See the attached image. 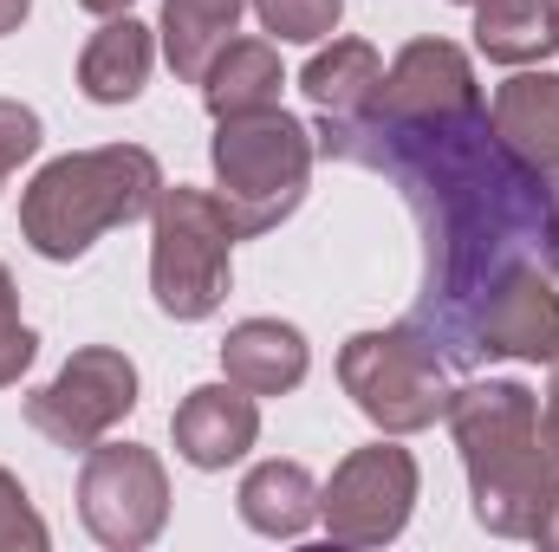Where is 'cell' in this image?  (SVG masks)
Instances as JSON below:
<instances>
[{
	"label": "cell",
	"instance_id": "cell-1",
	"mask_svg": "<svg viewBox=\"0 0 559 552\" xmlns=\"http://www.w3.org/2000/svg\"><path fill=\"white\" fill-rule=\"evenodd\" d=\"M319 156L378 169L404 189L423 235V286H417V325L449 364H475L468 325L488 286L527 261V248L547 241V202L554 176L527 169L508 143L495 137L488 105L462 118H319Z\"/></svg>",
	"mask_w": 559,
	"mask_h": 552
},
{
	"label": "cell",
	"instance_id": "cell-2",
	"mask_svg": "<svg viewBox=\"0 0 559 552\" xmlns=\"http://www.w3.org/2000/svg\"><path fill=\"white\" fill-rule=\"evenodd\" d=\"M449 429L468 468L475 520L495 540H534L540 514L559 494V455L540 435V397L514 377L462 384L449 404Z\"/></svg>",
	"mask_w": 559,
	"mask_h": 552
},
{
	"label": "cell",
	"instance_id": "cell-3",
	"mask_svg": "<svg viewBox=\"0 0 559 552\" xmlns=\"http://www.w3.org/2000/svg\"><path fill=\"white\" fill-rule=\"evenodd\" d=\"M163 169L143 143H105V149H72L46 163L26 195H20V235L39 261H79L98 235L124 228L156 208Z\"/></svg>",
	"mask_w": 559,
	"mask_h": 552
},
{
	"label": "cell",
	"instance_id": "cell-4",
	"mask_svg": "<svg viewBox=\"0 0 559 552\" xmlns=\"http://www.w3.org/2000/svg\"><path fill=\"white\" fill-rule=\"evenodd\" d=\"M209 156H215V182H222L215 195H222L235 235L254 241V235L280 228V221L306 202V176H312L319 143H312V131H306L293 111L267 105V111L222 118Z\"/></svg>",
	"mask_w": 559,
	"mask_h": 552
},
{
	"label": "cell",
	"instance_id": "cell-5",
	"mask_svg": "<svg viewBox=\"0 0 559 552\" xmlns=\"http://www.w3.org/2000/svg\"><path fill=\"white\" fill-rule=\"evenodd\" d=\"M235 221L222 195L209 189H163L150 208V292L169 319L195 325L228 299V267H235Z\"/></svg>",
	"mask_w": 559,
	"mask_h": 552
},
{
	"label": "cell",
	"instance_id": "cell-6",
	"mask_svg": "<svg viewBox=\"0 0 559 552\" xmlns=\"http://www.w3.org/2000/svg\"><path fill=\"white\" fill-rule=\"evenodd\" d=\"M338 384L358 404L365 422H378L384 435H417L429 422H442L455 404L449 384V358L423 338L417 325H391V332H358L338 351Z\"/></svg>",
	"mask_w": 559,
	"mask_h": 552
},
{
	"label": "cell",
	"instance_id": "cell-7",
	"mask_svg": "<svg viewBox=\"0 0 559 552\" xmlns=\"http://www.w3.org/2000/svg\"><path fill=\"white\" fill-rule=\"evenodd\" d=\"M79 520L98 547L138 552L163 533L169 520V475L156 461V448L138 442H98L85 448L79 468Z\"/></svg>",
	"mask_w": 559,
	"mask_h": 552
},
{
	"label": "cell",
	"instance_id": "cell-8",
	"mask_svg": "<svg viewBox=\"0 0 559 552\" xmlns=\"http://www.w3.org/2000/svg\"><path fill=\"white\" fill-rule=\"evenodd\" d=\"M417 507V455L397 442L352 448L319 488V520L338 547H384L411 527Z\"/></svg>",
	"mask_w": 559,
	"mask_h": 552
},
{
	"label": "cell",
	"instance_id": "cell-9",
	"mask_svg": "<svg viewBox=\"0 0 559 552\" xmlns=\"http://www.w3.org/2000/svg\"><path fill=\"white\" fill-rule=\"evenodd\" d=\"M131 410H138V364L118 345L72 351L66 371L26 397V422L59 448H98Z\"/></svg>",
	"mask_w": 559,
	"mask_h": 552
},
{
	"label": "cell",
	"instance_id": "cell-10",
	"mask_svg": "<svg viewBox=\"0 0 559 552\" xmlns=\"http://www.w3.org/2000/svg\"><path fill=\"white\" fill-rule=\"evenodd\" d=\"M475 358H521V364H559V292L534 261H514L488 286L468 325Z\"/></svg>",
	"mask_w": 559,
	"mask_h": 552
},
{
	"label": "cell",
	"instance_id": "cell-11",
	"mask_svg": "<svg viewBox=\"0 0 559 552\" xmlns=\"http://www.w3.org/2000/svg\"><path fill=\"white\" fill-rule=\"evenodd\" d=\"M462 111H481V85L468 72V52L449 39H411L371 98V118H397V124L462 118Z\"/></svg>",
	"mask_w": 559,
	"mask_h": 552
},
{
	"label": "cell",
	"instance_id": "cell-12",
	"mask_svg": "<svg viewBox=\"0 0 559 552\" xmlns=\"http://www.w3.org/2000/svg\"><path fill=\"white\" fill-rule=\"evenodd\" d=\"M169 435H176V455L202 475L215 468H235L254 442H261V404L241 391V384H202L189 391L176 416H169Z\"/></svg>",
	"mask_w": 559,
	"mask_h": 552
},
{
	"label": "cell",
	"instance_id": "cell-13",
	"mask_svg": "<svg viewBox=\"0 0 559 552\" xmlns=\"http://www.w3.org/2000/svg\"><path fill=\"white\" fill-rule=\"evenodd\" d=\"M488 124H495V137L508 143L527 169L559 176V72L521 65L508 85H495Z\"/></svg>",
	"mask_w": 559,
	"mask_h": 552
},
{
	"label": "cell",
	"instance_id": "cell-14",
	"mask_svg": "<svg viewBox=\"0 0 559 552\" xmlns=\"http://www.w3.org/2000/svg\"><path fill=\"white\" fill-rule=\"evenodd\" d=\"M222 371H228V384H241L248 397H286V391H299L306 371H312L306 332L286 325V319H241V325L222 338Z\"/></svg>",
	"mask_w": 559,
	"mask_h": 552
},
{
	"label": "cell",
	"instance_id": "cell-15",
	"mask_svg": "<svg viewBox=\"0 0 559 552\" xmlns=\"http://www.w3.org/2000/svg\"><path fill=\"white\" fill-rule=\"evenodd\" d=\"M150 65H156L150 26L131 20V13H118V20H105V26L92 33V46H85V59H79V92H85L92 105H131L143 85H150Z\"/></svg>",
	"mask_w": 559,
	"mask_h": 552
},
{
	"label": "cell",
	"instance_id": "cell-16",
	"mask_svg": "<svg viewBox=\"0 0 559 552\" xmlns=\"http://www.w3.org/2000/svg\"><path fill=\"white\" fill-rule=\"evenodd\" d=\"M280 85H286V72H280V52L267 39H228L202 72V105L222 124V118L280 105Z\"/></svg>",
	"mask_w": 559,
	"mask_h": 552
},
{
	"label": "cell",
	"instance_id": "cell-17",
	"mask_svg": "<svg viewBox=\"0 0 559 552\" xmlns=\"http://www.w3.org/2000/svg\"><path fill=\"white\" fill-rule=\"evenodd\" d=\"M378 85H384V59L365 39H332L299 72V92L312 98L319 118H358V111H371Z\"/></svg>",
	"mask_w": 559,
	"mask_h": 552
},
{
	"label": "cell",
	"instance_id": "cell-18",
	"mask_svg": "<svg viewBox=\"0 0 559 552\" xmlns=\"http://www.w3.org/2000/svg\"><path fill=\"white\" fill-rule=\"evenodd\" d=\"M241 520L267 540H299L312 520H319V481L299 468V461H261L248 468L241 481Z\"/></svg>",
	"mask_w": 559,
	"mask_h": 552
},
{
	"label": "cell",
	"instance_id": "cell-19",
	"mask_svg": "<svg viewBox=\"0 0 559 552\" xmlns=\"http://www.w3.org/2000/svg\"><path fill=\"white\" fill-rule=\"evenodd\" d=\"M254 0H163V59L182 85H202L209 59L228 46Z\"/></svg>",
	"mask_w": 559,
	"mask_h": 552
},
{
	"label": "cell",
	"instance_id": "cell-20",
	"mask_svg": "<svg viewBox=\"0 0 559 552\" xmlns=\"http://www.w3.org/2000/svg\"><path fill=\"white\" fill-rule=\"evenodd\" d=\"M475 46L495 65H540L559 52V13L554 0H481L475 7Z\"/></svg>",
	"mask_w": 559,
	"mask_h": 552
},
{
	"label": "cell",
	"instance_id": "cell-21",
	"mask_svg": "<svg viewBox=\"0 0 559 552\" xmlns=\"http://www.w3.org/2000/svg\"><path fill=\"white\" fill-rule=\"evenodd\" d=\"M254 13L280 46H319V39L338 33L345 0H254Z\"/></svg>",
	"mask_w": 559,
	"mask_h": 552
},
{
	"label": "cell",
	"instance_id": "cell-22",
	"mask_svg": "<svg viewBox=\"0 0 559 552\" xmlns=\"http://www.w3.org/2000/svg\"><path fill=\"white\" fill-rule=\"evenodd\" d=\"M46 520H39V507L26 501V488L0 468V552H46Z\"/></svg>",
	"mask_w": 559,
	"mask_h": 552
},
{
	"label": "cell",
	"instance_id": "cell-23",
	"mask_svg": "<svg viewBox=\"0 0 559 552\" xmlns=\"http://www.w3.org/2000/svg\"><path fill=\"white\" fill-rule=\"evenodd\" d=\"M33 351H39V338H33V325H20V292H13V274L0 267V391L20 384Z\"/></svg>",
	"mask_w": 559,
	"mask_h": 552
},
{
	"label": "cell",
	"instance_id": "cell-24",
	"mask_svg": "<svg viewBox=\"0 0 559 552\" xmlns=\"http://www.w3.org/2000/svg\"><path fill=\"white\" fill-rule=\"evenodd\" d=\"M33 149H39V111L0 98V189H7V176H13Z\"/></svg>",
	"mask_w": 559,
	"mask_h": 552
},
{
	"label": "cell",
	"instance_id": "cell-25",
	"mask_svg": "<svg viewBox=\"0 0 559 552\" xmlns=\"http://www.w3.org/2000/svg\"><path fill=\"white\" fill-rule=\"evenodd\" d=\"M540 435H547V448L559 455V364H554V384H547V410H540Z\"/></svg>",
	"mask_w": 559,
	"mask_h": 552
},
{
	"label": "cell",
	"instance_id": "cell-26",
	"mask_svg": "<svg viewBox=\"0 0 559 552\" xmlns=\"http://www.w3.org/2000/svg\"><path fill=\"white\" fill-rule=\"evenodd\" d=\"M540 248H547V267L559 274V182H554V202H547V241Z\"/></svg>",
	"mask_w": 559,
	"mask_h": 552
},
{
	"label": "cell",
	"instance_id": "cell-27",
	"mask_svg": "<svg viewBox=\"0 0 559 552\" xmlns=\"http://www.w3.org/2000/svg\"><path fill=\"white\" fill-rule=\"evenodd\" d=\"M26 13H33V0H0V33H20Z\"/></svg>",
	"mask_w": 559,
	"mask_h": 552
},
{
	"label": "cell",
	"instance_id": "cell-28",
	"mask_svg": "<svg viewBox=\"0 0 559 552\" xmlns=\"http://www.w3.org/2000/svg\"><path fill=\"white\" fill-rule=\"evenodd\" d=\"M534 540H540V547H559V494H554V507L540 514V527H534Z\"/></svg>",
	"mask_w": 559,
	"mask_h": 552
},
{
	"label": "cell",
	"instance_id": "cell-29",
	"mask_svg": "<svg viewBox=\"0 0 559 552\" xmlns=\"http://www.w3.org/2000/svg\"><path fill=\"white\" fill-rule=\"evenodd\" d=\"M85 13H98V20H118V13H131V0H79Z\"/></svg>",
	"mask_w": 559,
	"mask_h": 552
},
{
	"label": "cell",
	"instance_id": "cell-30",
	"mask_svg": "<svg viewBox=\"0 0 559 552\" xmlns=\"http://www.w3.org/2000/svg\"><path fill=\"white\" fill-rule=\"evenodd\" d=\"M455 7H481V0H455Z\"/></svg>",
	"mask_w": 559,
	"mask_h": 552
},
{
	"label": "cell",
	"instance_id": "cell-31",
	"mask_svg": "<svg viewBox=\"0 0 559 552\" xmlns=\"http://www.w3.org/2000/svg\"><path fill=\"white\" fill-rule=\"evenodd\" d=\"M554 13H559V0H554Z\"/></svg>",
	"mask_w": 559,
	"mask_h": 552
}]
</instances>
